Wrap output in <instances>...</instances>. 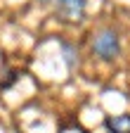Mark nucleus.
Here are the masks:
<instances>
[{"instance_id": "nucleus-1", "label": "nucleus", "mask_w": 130, "mask_h": 133, "mask_svg": "<svg viewBox=\"0 0 130 133\" xmlns=\"http://www.w3.org/2000/svg\"><path fill=\"white\" fill-rule=\"evenodd\" d=\"M95 52L100 55V57H104V59H113L118 55V38H116V33L113 31H104V33H100V36L95 38Z\"/></svg>"}, {"instance_id": "nucleus-4", "label": "nucleus", "mask_w": 130, "mask_h": 133, "mask_svg": "<svg viewBox=\"0 0 130 133\" xmlns=\"http://www.w3.org/2000/svg\"><path fill=\"white\" fill-rule=\"evenodd\" d=\"M64 52H66V62L71 64V62H73V57H71V48H69V45H64Z\"/></svg>"}, {"instance_id": "nucleus-3", "label": "nucleus", "mask_w": 130, "mask_h": 133, "mask_svg": "<svg viewBox=\"0 0 130 133\" xmlns=\"http://www.w3.org/2000/svg\"><path fill=\"white\" fill-rule=\"evenodd\" d=\"M106 128H109V133H130V114L106 119Z\"/></svg>"}, {"instance_id": "nucleus-2", "label": "nucleus", "mask_w": 130, "mask_h": 133, "mask_svg": "<svg viewBox=\"0 0 130 133\" xmlns=\"http://www.w3.org/2000/svg\"><path fill=\"white\" fill-rule=\"evenodd\" d=\"M57 7L64 17H71V19H76V17L83 14L85 10V0H57Z\"/></svg>"}]
</instances>
